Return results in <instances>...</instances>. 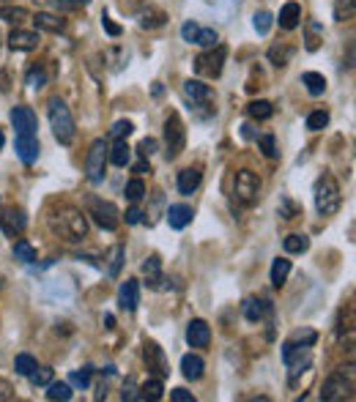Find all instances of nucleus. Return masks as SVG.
I'll return each instance as SVG.
<instances>
[{"mask_svg":"<svg viewBox=\"0 0 356 402\" xmlns=\"http://www.w3.org/2000/svg\"><path fill=\"white\" fill-rule=\"evenodd\" d=\"M296 55V50H293L291 44H280V47H271L269 50V61L274 63L277 69H283V66H288L291 58Z\"/></svg>","mask_w":356,"mask_h":402,"instance_id":"31","label":"nucleus"},{"mask_svg":"<svg viewBox=\"0 0 356 402\" xmlns=\"http://www.w3.org/2000/svg\"><path fill=\"white\" fill-rule=\"evenodd\" d=\"M157 148H159V143H157L154 137H145V140L140 143V148H137V151H140V156H145V159H148V156L157 154Z\"/></svg>","mask_w":356,"mask_h":402,"instance_id":"50","label":"nucleus"},{"mask_svg":"<svg viewBox=\"0 0 356 402\" xmlns=\"http://www.w3.org/2000/svg\"><path fill=\"white\" fill-rule=\"evenodd\" d=\"M107 140H94L91 143V151L85 159V178L91 184H101L104 181V170H107Z\"/></svg>","mask_w":356,"mask_h":402,"instance_id":"8","label":"nucleus"},{"mask_svg":"<svg viewBox=\"0 0 356 402\" xmlns=\"http://www.w3.org/2000/svg\"><path fill=\"white\" fill-rule=\"evenodd\" d=\"M104 323H107V329H113V326H115V317H113V315H104Z\"/></svg>","mask_w":356,"mask_h":402,"instance_id":"60","label":"nucleus"},{"mask_svg":"<svg viewBox=\"0 0 356 402\" xmlns=\"http://www.w3.org/2000/svg\"><path fill=\"white\" fill-rule=\"evenodd\" d=\"M131 131H134L131 121H115L113 129H110V140H113V143H115V140H127Z\"/></svg>","mask_w":356,"mask_h":402,"instance_id":"45","label":"nucleus"},{"mask_svg":"<svg viewBox=\"0 0 356 402\" xmlns=\"http://www.w3.org/2000/svg\"><path fill=\"white\" fill-rule=\"evenodd\" d=\"M101 28L107 31V36H113V38H118V36H121V25H115L107 14H101Z\"/></svg>","mask_w":356,"mask_h":402,"instance_id":"52","label":"nucleus"},{"mask_svg":"<svg viewBox=\"0 0 356 402\" xmlns=\"http://www.w3.org/2000/svg\"><path fill=\"white\" fill-rule=\"evenodd\" d=\"M181 372H184L187 380H200L203 372H206V361H203L200 356H194V353H187V356L181 359Z\"/></svg>","mask_w":356,"mask_h":402,"instance_id":"22","label":"nucleus"},{"mask_svg":"<svg viewBox=\"0 0 356 402\" xmlns=\"http://www.w3.org/2000/svg\"><path fill=\"white\" fill-rule=\"evenodd\" d=\"M288 274H291V260H288V257H277L274 266H271V285H274V287H283Z\"/></svg>","mask_w":356,"mask_h":402,"instance_id":"30","label":"nucleus"},{"mask_svg":"<svg viewBox=\"0 0 356 402\" xmlns=\"http://www.w3.org/2000/svg\"><path fill=\"white\" fill-rule=\"evenodd\" d=\"M91 372H94V367L74 370L69 375V383H71V386H80V389H88V386H91Z\"/></svg>","mask_w":356,"mask_h":402,"instance_id":"42","label":"nucleus"},{"mask_svg":"<svg viewBox=\"0 0 356 402\" xmlns=\"http://www.w3.org/2000/svg\"><path fill=\"white\" fill-rule=\"evenodd\" d=\"M137 392H140V389L134 386V380H127V383H124V392H121V400L124 402L140 400V394H137Z\"/></svg>","mask_w":356,"mask_h":402,"instance_id":"51","label":"nucleus"},{"mask_svg":"<svg viewBox=\"0 0 356 402\" xmlns=\"http://www.w3.org/2000/svg\"><path fill=\"white\" fill-rule=\"evenodd\" d=\"M343 206V192L334 175H321L315 181V208L321 217H334Z\"/></svg>","mask_w":356,"mask_h":402,"instance_id":"4","label":"nucleus"},{"mask_svg":"<svg viewBox=\"0 0 356 402\" xmlns=\"http://www.w3.org/2000/svg\"><path fill=\"white\" fill-rule=\"evenodd\" d=\"M283 249H285L288 254H301V252H307V249H310V238H307V236H301V233H291V236H285Z\"/></svg>","mask_w":356,"mask_h":402,"instance_id":"33","label":"nucleus"},{"mask_svg":"<svg viewBox=\"0 0 356 402\" xmlns=\"http://www.w3.org/2000/svg\"><path fill=\"white\" fill-rule=\"evenodd\" d=\"M124 194H127V200H129L131 206H137L145 197V184L140 178H131L129 184H127V189H124Z\"/></svg>","mask_w":356,"mask_h":402,"instance_id":"37","label":"nucleus"},{"mask_svg":"<svg viewBox=\"0 0 356 402\" xmlns=\"http://www.w3.org/2000/svg\"><path fill=\"white\" fill-rule=\"evenodd\" d=\"M164 22H167V14H164L162 8H154V6H148V8L140 14V28H148V31H154V28H162Z\"/></svg>","mask_w":356,"mask_h":402,"instance_id":"23","label":"nucleus"},{"mask_svg":"<svg viewBox=\"0 0 356 402\" xmlns=\"http://www.w3.org/2000/svg\"><path fill=\"white\" fill-rule=\"evenodd\" d=\"M66 6H88L91 0H64Z\"/></svg>","mask_w":356,"mask_h":402,"instance_id":"59","label":"nucleus"},{"mask_svg":"<svg viewBox=\"0 0 356 402\" xmlns=\"http://www.w3.org/2000/svg\"><path fill=\"white\" fill-rule=\"evenodd\" d=\"M271 22H274V17H271L269 11H258V14H255V31H258L260 36H266V33L271 31Z\"/></svg>","mask_w":356,"mask_h":402,"instance_id":"47","label":"nucleus"},{"mask_svg":"<svg viewBox=\"0 0 356 402\" xmlns=\"http://www.w3.org/2000/svg\"><path fill=\"white\" fill-rule=\"evenodd\" d=\"M143 274H145V285H148V287L162 290L164 274H162V263H159V257H148V260L143 263Z\"/></svg>","mask_w":356,"mask_h":402,"instance_id":"20","label":"nucleus"},{"mask_svg":"<svg viewBox=\"0 0 356 402\" xmlns=\"http://www.w3.org/2000/svg\"><path fill=\"white\" fill-rule=\"evenodd\" d=\"M217 41H220V33L214 31V28H200L197 36H194V44H197V47H206V50L214 47Z\"/></svg>","mask_w":356,"mask_h":402,"instance_id":"39","label":"nucleus"},{"mask_svg":"<svg viewBox=\"0 0 356 402\" xmlns=\"http://www.w3.org/2000/svg\"><path fill=\"white\" fill-rule=\"evenodd\" d=\"M354 364L348 367H340L334 375H329L324 380V389H321V400L326 402H343V400H354Z\"/></svg>","mask_w":356,"mask_h":402,"instance_id":"3","label":"nucleus"},{"mask_svg":"<svg viewBox=\"0 0 356 402\" xmlns=\"http://www.w3.org/2000/svg\"><path fill=\"white\" fill-rule=\"evenodd\" d=\"M271 310L266 301H258V299H247L244 304H241V312H244V317L250 320V323H260L263 320V315Z\"/></svg>","mask_w":356,"mask_h":402,"instance_id":"25","label":"nucleus"},{"mask_svg":"<svg viewBox=\"0 0 356 402\" xmlns=\"http://www.w3.org/2000/svg\"><path fill=\"white\" fill-rule=\"evenodd\" d=\"M11 126L17 129V134H36V126H38V118L31 107H14L11 110Z\"/></svg>","mask_w":356,"mask_h":402,"instance_id":"12","label":"nucleus"},{"mask_svg":"<svg viewBox=\"0 0 356 402\" xmlns=\"http://www.w3.org/2000/svg\"><path fill=\"white\" fill-rule=\"evenodd\" d=\"M0 20H3V22H11V25H14V22L20 25L22 20H28V11H25L22 6H3V8H0Z\"/></svg>","mask_w":356,"mask_h":402,"instance_id":"36","label":"nucleus"},{"mask_svg":"<svg viewBox=\"0 0 356 402\" xmlns=\"http://www.w3.org/2000/svg\"><path fill=\"white\" fill-rule=\"evenodd\" d=\"M140 400H162V394H164V383H162V378H148L143 386H140Z\"/></svg>","mask_w":356,"mask_h":402,"instance_id":"29","label":"nucleus"},{"mask_svg":"<svg viewBox=\"0 0 356 402\" xmlns=\"http://www.w3.org/2000/svg\"><path fill=\"white\" fill-rule=\"evenodd\" d=\"M143 217H145V214H143V211H140L137 206H131L124 219H127V224H140V222H143Z\"/></svg>","mask_w":356,"mask_h":402,"instance_id":"56","label":"nucleus"},{"mask_svg":"<svg viewBox=\"0 0 356 402\" xmlns=\"http://www.w3.org/2000/svg\"><path fill=\"white\" fill-rule=\"evenodd\" d=\"M14 148H17V156H20L25 164H33V161L38 159L41 143H38V137H36V134H17Z\"/></svg>","mask_w":356,"mask_h":402,"instance_id":"14","label":"nucleus"},{"mask_svg":"<svg viewBox=\"0 0 356 402\" xmlns=\"http://www.w3.org/2000/svg\"><path fill=\"white\" fill-rule=\"evenodd\" d=\"M14 257L22 260V263H36V249L31 241H17L14 244Z\"/></svg>","mask_w":356,"mask_h":402,"instance_id":"38","label":"nucleus"},{"mask_svg":"<svg viewBox=\"0 0 356 402\" xmlns=\"http://www.w3.org/2000/svg\"><path fill=\"white\" fill-rule=\"evenodd\" d=\"M121 266H124V247L121 244H115V247L110 249V254H107V277H118L121 274Z\"/></svg>","mask_w":356,"mask_h":402,"instance_id":"34","label":"nucleus"},{"mask_svg":"<svg viewBox=\"0 0 356 402\" xmlns=\"http://www.w3.org/2000/svg\"><path fill=\"white\" fill-rule=\"evenodd\" d=\"M184 145H187V129H184V121H181V115L178 113H170L167 115V121H164V154L167 159L173 161V159H178L181 151H184Z\"/></svg>","mask_w":356,"mask_h":402,"instance_id":"6","label":"nucleus"},{"mask_svg":"<svg viewBox=\"0 0 356 402\" xmlns=\"http://www.w3.org/2000/svg\"><path fill=\"white\" fill-rule=\"evenodd\" d=\"M324 126H329V113L326 110H315V113L307 115V129L310 131H321Z\"/></svg>","mask_w":356,"mask_h":402,"instance_id":"44","label":"nucleus"},{"mask_svg":"<svg viewBox=\"0 0 356 402\" xmlns=\"http://www.w3.org/2000/svg\"><path fill=\"white\" fill-rule=\"evenodd\" d=\"M11 392H14V389H11V383L0 378V400H11V397H14Z\"/></svg>","mask_w":356,"mask_h":402,"instance_id":"57","label":"nucleus"},{"mask_svg":"<svg viewBox=\"0 0 356 402\" xmlns=\"http://www.w3.org/2000/svg\"><path fill=\"white\" fill-rule=\"evenodd\" d=\"M192 217H194L192 206H187V203H176V206L167 208V224L173 230H184L192 222Z\"/></svg>","mask_w":356,"mask_h":402,"instance_id":"17","label":"nucleus"},{"mask_svg":"<svg viewBox=\"0 0 356 402\" xmlns=\"http://www.w3.org/2000/svg\"><path fill=\"white\" fill-rule=\"evenodd\" d=\"M28 378H31L33 386H47V383L55 380V372L50 370V367H38V364H36V370H33Z\"/></svg>","mask_w":356,"mask_h":402,"instance_id":"40","label":"nucleus"},{"mask_svg":"<svg viewBox=\"0 0 356 402\" xmlns=\"http://www.w3.org/2000/svg\"><path fill=\"white\" fill-rule=\"evenodd\" d=\"M197 31H200V28H197L194 22H184V25H181V38H184V41H190V44H194Z\"/></svg>","mask_w":356,"mask_h":402,"instance_id":"54","label":"nucleus"},{"mask_svg":"<svg viewBox=\"0 0 356 402\" xmlns=\"http://www.w3.org/2000/svg\"><path fill=\"white\" fill-rule=\"evenodd\" d=\"M47 400L69 402L71 400V383H64V380H52V383H47Z\"/></svg>","mask_w":356,"mask_h":402,"instance_id":"35","label":"nucleus"},{"mask_svg":"<svg viewBox=\"0 0 356 402\" xmlns=\"http://www.w3.org/2000/svg\"><path fill=\"white\" fill-rule=\"evenodd\" d=\"M301 82L307 85L310 96H324V93H326V77H324V74H318V71H304Z\"/></svg>","mask_w":356,"mask_h":402,"instance_id":"32","label":"nucleus"},{"mask_svg":"<svg viewBox=\"0 0 356 402\" xmlns=\"http://www.w3.org/2000/svg\"><path fill=\"white\" fill-rule=\"evenodd\" d=\"M145 170L151 173V167H148V161H137V164H134V173H145Z\"/></svg>","mask_w":356,"mask_h":402,"instance_id":"58","label":"nucleus"},{"mask_svg":"<svg viewBox=\"0 0 356 402\" xmlns=\"http://www.w3.org/2000/svg\"><path fill=\"white\" fill-rule=\"evenodd\" d=\"M25 227H28V217H25L22 208L11 206V208H3V211H0V233H3V236L17 238V236L25 233Z\"/></svg>","mask_w":356,"mask_h":402,"instance_id":"10","label":"nucleus"},{"mask_svg":"<svg viewBox=\"0 0 356 402\" xmlns=\"http://www.w3.org/2000/svg\"><path fill=\"white\" fill-rule=\"evenodd\" d=\"M200 181H203L200 167H187V170L178 173V192H181V194H192L194 189L200 186Z\"/></svg>","mask_w":356,"mask_h":402,"instance_id":"21","label":"nucleus"},{"mask_svg":"<svg viewBox=\"0 0 356 402\" xmlns=\"http://www.w3.org/2000/svg\"><path fill=\"white\" fill-rule=\"evenodd\" d=\"M107 161H113L115 167H127V164H129L131 151H129V145H127V140H115L113 151H107Z\"/></svg>","mask_w":356,"mask_h":402,"instance_id":"28","label":"nucleus"},{"mask_svg":"<svg viewBox=\"0 0 356 402\" xmlns=\"http://www.w3.org/2000/svg\"><path fill=\"white\" fill-rule=\"evenodd\" d=\"M277 22H280V28H283V31H293V28H299V22H301V6H299L296 0H288V3L280 8Z\"/></svg>","mask_w":356,"mask_h":402,"instance_id":"19","label":"nucleus"},{"mask_svg":"<svg viewBox=\"0 0 356 402\" xmlns=\"http://www.w3.org/2000/svg\"><path fill=\"white\" fill-rule=\"evenodd\" d=\"M88 214L97 219V224L101 230H110V233H113V230L121 227V211L115 208V203L91 197V200H88Z\"/></svg>","mask_w":356,"mask_h":402,"instance_id":"9","label":"nucleus"},{"mask_svg":"<svg viewBox=\"0 0 356 402\" xmlns=\"http://www.w3.org/2000/svg\"><path fill=\"white\" fill-rule=\"evenodd\" d=\"M118 304H121V310H127V312H134L140 307V282H137V279H127V282L121 285V290H118Z\"/></svg>","mask_w":356,"mask_h":402,"instance_id":"15","label":"nucleus"},{"mask_svg":"<svg viewBox=\"0 0 356 402\" xmlns=\"http://www.w3.org/2000/svg\"><path fill=\"white\" fill-rule=\"evenodd\" d=\"M184 93H187L192 101H197V104H206V101L211 99V88H208L206 82H200V80H187V82H184Z\"/></svg>","mask_w":356,"mask_h":402,"instance_id":"24","label":"nucleus"},{"mask_svg":"<svg viewBox=\"0 0 356 402\" xmlns=\"http://www.w3.org/2000/svg\"><path fill=\"white\" fill-rule=\"evenodd\" d=\"M354 17V0H337L334 3V20L337 22H346Z\"/></svg>","mask_w":356,"mask_h":402,"instance_id":"43","label":"nucleus"},{"mask_svg":"<svg viewBox=\"0 0 356 402\" xmlns=\"http://www.w3.org/2000/svg\"><path fill=\"white\" fill-rule=\"evenodd\" d=\"M143 361H145V367H148V372L154 375V378H167L170 375V370H167V359H164V350L157 345V342L145 340V345H143Z\"/></svg>","mask_w":356,"mask_h":402,"instance_id":"11","label":"nucleus"},{"mask_svg":"<svg viewBox=\"0 0 356 402\" xmlns=\"http://www.w3.org/2000/svg\"><path fill=\"white\" fill-rule=\"evenodd\" d=\"M47 118H50V126H52L55 140H58L61 145H71L77 129H74V115H71V110L66 107L64 99L52 96V99L47 101Z\"/></svg>","mask_w":356,"mask_h":402,"instance_id":"2","label":"nucleus"},{"mask_svg":"<svg viewBox=\"0 0 356 402\" xmlns=\"http://www.w3.org/2000/svg\"><path fill=\"white\" fill-rule=\"evenodd\" d=\"M170 400H176V402H194V394L178 386V389H173V392H170Z\"/></svg>","mask_w":356,"mask_h":402,"instance_id":"53","label":"nucleus"},{"mask_svg":"<svg viewBox=\"0 0 356 402\" xmlns=\"http://www.w3.org/2000/svg\"><path fill=\"white\" fill-rule=\"evenodd\" d=\"M258 148L263 151L266 159H277V140H274V134H263V137H258Z\"/></svg>","mask_w":356,"mask_h":402,"instance_id":"46","label":"nucleus"},{"mask_svg":"<svg viewBox=\"0 0 356 402\" xmlns=\"http://www.w3.org/2000/svg\"><path fill=\"white\" fill-rule=\"evenodd\" d=\"M247 115H250L252 121H269V118L274 115V104H271V101H266V99L250 101V104H247Z\"/></svg>","mask_w":356,"mask_h":402,"instance_id":"27","label":"nucleus"},{"mask_svg":"<svg viewBox=\"0 0 356 402\" xmlns=\"http://www.w3.org/2000/svg\"><path fill=\"white\" fill-rule=\"evenodd\" d=\"M280 217H283V219H296V217H299V208L293 206L291 200H283V211H280Z\"/></svg>","mask_w":356,"mask_h":402,"instance_id":"55","label":"nucleus"},{"mask_svg":"<svg viewBox=\"0 0 356 402\" xmlns=\"http://www.w3.org/2000/svg\"><path fill=\"white\" fill-rule=\"evenodd\" d=\"M14 370H17V375H31L33 370H36V359H33L31 353H20L17 359H14Z\"/></svg>","mask_w":356,"mask_h":402,"instance_id":"41","label":"nucleus"},{"mask_svg":"<svg viewBox=\"0 0 356 402\" xmlns=\"http://www.w3.org/2000/svg\"><path fill=\"white\" fill-rule=\"evenodd\" d=\"M233 194H236V200H238L241 206H247V208L258 206L260 178L252 170H238V173H236V181H233Z\"/></svg>","mask_w":356,"mask_h":402,"instance_id":"7","label":"nucleus"},{"mask_svg":"<svg viewBox=\"0 0 356 402\" xmlns=\"http://www.w3.org/2000/svg\"><path fill=\"white\" fill-rule=\"evenodd\" d=\"M225 61H227V47L225 44H214V47H208L206 52H200L194 58V71L200 77L217 80L222 74V69H225Z\"/></svg>","mask_w":356,"mask_h":402,"instance_id":"5","label":"nucleus"},{"mask_svg":"<svg viewBox=\"0 0 356 402\" xmlns=\"http://www.w3.org/2000/svg\"><path fill=\"white\" fill-rule=\"evenodd\" d=\"M36 3H41V6H44V3H50V0H36Z\"/></svg>","mask_w":356,"mask_h":402,"instance_id":"62","label":"nucleus"},{"mask_svg":"<svg viewBox=\"0 0 356 402\" xmlns=\"http://www.w3.org/2000/svg\"><path fill=\"white\" fill-rule=\"evenodd\" d=\"M47 224L58 238H64L69 244H80L88 238V219L77 206H69V203L52 206L47 214Z\"/></svg>","mask_w":356,"mask_h":402,"instance_id":"1","label":"nucleus"},{"mask_svg":"<svg viewBox=\"0 0 356 402\" xmlns=\"http://www.w3.org/2000/svg\"><path fill=\"white\" fill-rule=\"evenodd\" d=\"M44 82H47V74H44L38 66H33L31 71H28V85H31V88H41Z\"/></svg>","mask_w":356,"mask_h":402,"instance_id":"49","label":"nucleus"},{"mask_svg":"<svg viewBox=\"0 0 356 402\" xmlns=\"http://www.w3.org/2000/svg\"><path fill=\"white\" fill-rule=\"evenodd\" d=\"M187 342H190V347H208V342H211V329H208V323L206 320H190V326H187Z\"/></svg>","mask_w":356,"mask_h":402,"instance_id":"16","label":"nucleus"},{"mask_svg":"<svg viewBox=\"0 0 356 402\" xmlns=\"http://www.w3.org/2000/svg\"><path fill=\"white\" fill-rule=\"evenodd\" d=\"M33 25H36V31H44V33H64L66 31L64 17L50 14V11H38V14L33 17Z\"/></svg>","mask_w":356,"mask_h":402,"instance_id":"18","label":"nucleus"},{"mask_svg":"<svg viewBox=\"0 0 356 402\" xmlns=\"http://www.w3.org/2000/svg\"><path fill=\"white\" fill-rule=\"evenodd\" d=\"M38 44H41L38 31H22V28H17V31H11V36H8V47L17 50V52H33Z\"/></svg>","mask_w":356,"mask_h":402,"instance_id":"13","label":"nucleus"},{"mask_svg":"<svg viewBox=\"0 0 356 402\" xmlns=\"http://www.w3.org/2000/svg\"><path fill=\"white\" fill-rule=\"evenodd\" d=\"M321 41H324V25H318V22H307L304 25V47L310 50V52H315L318 47H321Z\"/></svg>","mask_w":356,"mask_h":402,"instance_id":"26","label":"nucleus"},{"mask_svg":"<svg viewBox=\"0 0 356 402\" xmlns=\"http://www.w3.org/2000/svg\"><path fill=\"white\" fill-rule=\"evenodd\" d=\"M3 145H6V134L0 131V151H3Z\"/></svg>","mask_w":356,"mask_h":402,"instance_id":"61","label":"nucleus"},{"mask_svg":"<svg viewBox=\"0 0 356 402\" xmlns=\"http://www.w3.org/2000/svg\"><path fill=\"white\" fill-rule=\"evenodd\" d=\"M315 340H318V331H313V329H301L291 337V342L296 345H315Z\"/></svg>","mask_w":356,"mask_h":402,"instance_id":"48","label":"nucleus"}]
</instances>
